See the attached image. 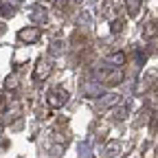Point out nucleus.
<instances>
[{"instance_id":"obj_1","label":"nucleus","mask_w":158,"mask_h":158,"mask_svg":"<svg viewBox=\"0 0 158 158\" xmlns=\"http://www.w3.org/2000/svg\"><path fill=\"white\" fill-rule=\"evenodd\" d=\"M97 79L106 86H118L123 81V70L116 68V66H110V68H99L97 70Z\"/></svg>"},{"instance_id":"obj_7","label":"nucleus","mask_w":158,"mask_h":158,"mask_svg":"<svg viewBox=\"0 0 158 158\" xmlns=\"http://www.w3.org/2000/svg\"><path fill=\"white\" fill-rule=\"evenodd\" d=\"M141 5L143 0H125V9H127V15H138V11H141Z\"/></svg>"},{"instance_id":"obj_2","label":"nucleus","mask_w":158,"mask_h":158,"mask_svg":"<svg viewBox=\"0 0 158 158\" xmlns=\"http://www.w3.org/2000/svg\"><path fill=\"white\" fill-rule=\"evenodd\" d=\"M68 99H70V94H68V90H66V88H62V86L51 88V90H48V94H46V101H48V106H51V108H62V106H66Z\"/></svg>"},{"instance_id":"obj_12","label":"nucleus","mask_w":158,"mask_h":158,"mask_svg":"<svg viewBox=\"0 0 158 158\" xmlns=\"http://www.w3.org/2000/svg\"><path fill=\"white\" fill-rule=\"evenodd\" d=\"M11 13H13V7L11 5L9 7L7 5H0V15H11Z\"/></svg>"},{"instance_id":"obj_19","label":"nucleus","mask_w":158,"mask_h":158,"mask_svg":"<svg viewBox=\"0 0 158 158\" xmlns=\"http://www.w3.org/2000/svg\"><path fill=\"white\" fill-rule=\"evenodd\" d=\"M134 158H138V156H134Z\"/></svg>"},{"instance_id":"obj_14","label":"nucleus","mask_w":158,"mask_h":158,"mask_svg":"<svg viewBox=\"0 0 158 158\" xmlns=\"http://www.w3.org/2000/svg\"><path fill=\"white\" fill-rule=\"evenodd\" d=\"M59 51H64V44H59V42H53V48H51V53H53V55H57Z\"/></svg>"},{"instance_id":"obj_6","label":"nucleus","mask_w":158,"mask_h":158,"mask_svg":"<svg viewBox=\"0 0 158 158\" xmlns=\"http://www.w3.org/2000/svg\"><path fill=\"white\" fill-rule=\"evenodd\" d=\"M108 64H110V66H116V68H121V66L125 64V53H121V51L110 53V55H108Z\"/></svg>"},{"instance_id":"obj_17","label":"nucleus","mask_w":158,"mask_h":158,"mask_svg":"<svg viewBox=\"0 0 158 158\" xmlns=\"http://www.w3.org/2000/svg\"><path fill=\"white\" fill-rule=\"evenodd\" d=\"M0 103H2V97H0Z\"/></svg>"},{"instance_id":"obj_9","label":"nucleus","mask_w":158,"mask_h":158,"mask_svg":"<svg viewBox=\"0 0 158 158\" xmlns=\"http://www.w3.org/2000/svg\"><path fill=\"white\" fill-rule=\"evenodd\" d=\"M143 35H145V37H154V35H156V22H147Z\"/></svg>"},{"instance_id":"obj_11","label":"nucleus","mask_w":158,"mask_h":158,"mask_svg":"<svg viewBox=\"0 0 158 158\" xmlns=\"http://www.w3.org/2000/svg\"><path fill=\"white\" fill-rule=\"evenodd\" d=\"M125 114H127V106H121V108H118V110L114 112V118H116V121H123Z\"/></svg>"},{"instance_id":"obj_5","label":"nucleus","mask_w":158,"mask_h":158,"mask_svg":"<svg viewBox=\"0 0 158 158\" xmlns=\"http://www.w3.org/2000/svg\"><path fill=\"white\" fill-rule=\"evenodd\" d=\"M118 99H121L118 94H103L101 99H97V110H108V108L116 106Z\"/></svg>"},{"instance_id":"obj_13","label":"nucleus","mask_w":158,"mask_h":158,"mask_svg":"<svg viewBox=\"0 0 158 158\" xmlns=\"http://www.w3.org/2000/svg\"><path fill=\"white\" fill-rule=\"evenodd\" d=\"M121 29H123V20H114V22H112V31H114V33H118Z\"/></svg>"},{"instance_id":"obj_8","label":"nucleus","mask_w":158,"mask_h":158,"mask_svg":"<svg viewBox=\"0 0 158 158\" xmlns=\"http://www.w3.org/2000/svg\"><path fill=\"white\" fill-rule=\"evenodd\" d=\"M31 20H33V22H46V11L40 9V7H35L31 11Z\"/></svg>"},{"instance_id":"obj_10","label":"nucleus","mask_w":158,"mask_h":158,"mask_svg":"<svg viewBox=\"0 0 158 158\" xmlns=\"http://www.w3.org/2000/svg\"><path fill=\"white\" fill-rule=\"evenodd\" d=\"M118 152H121V145H118V143H110V145H108V152H106V156H112V154L116 156Z\"/></svg>"},{"instance_id":"obj_18","label":"nucleus","mask_w":158,"mask_h":158,"mask_svg":"<svg viewBox=\"0 0 158 158\" xmlns=\"http://www.w3.org/2000/svg\"><path fill=\"white\" fill-rule=\"evenodd\" d=\"M75 2H81V0H75Z\"/></svg>"},{"instance_id":"obj_4","label":"nucleus","mask_w":158,"mask_h":158,"mask_svg":"<svg viewBox=\"0 0 158 158\" xmlns=\"http://www.w3.org/2000/svg\"><path fill=\"white\" fill-rule=\"evenodd\" d=\"M18 37L22 40V42H27V44H33V42H37V40L42 37V31L37 27H24V29H20Z\"/></svg>"},{"instance_id":"obj_16","label":"nucleus","mask_w":158,"mask_h":158,"mask_svg":"<svg viewBox=\"0 0 158 158\" xmlns=\"http://www.w3.org/2000/svg\"><path fill=\"white\" fill-rule=\"evenodd\" d=\"M0 134H2V123H0Z\"/></svg>"},{"instance_id":"obj_15","label":"nucleus","mask_w":158,"mask_h":158,"mask_svg":"<svg viewBox=\"0 0 158 158\" xmlns=\"http://www.w3.org/2000/svg\"><path fill=\"white\" fill-rule=\"evenodd\" d=\"M152 130H158V114L154 116V121H152Z\"/></svg>"},{"instance_id":"obj_3","label":"nucleus","mask_w":158,"mask_h":158,"mask_svg":"<svg viewBox=\"0 0 158 158\" xmlns=\"http://www.w3.org/2000/svg\"><path fill=\"white\" fill-rule=\"evenodd\" d=\"M51 70H53V64L48 62V59L40 57L37 64H35V70H33V79H35V81H42V79H46L51 75Z\"/></svg>"}]
</instances>
